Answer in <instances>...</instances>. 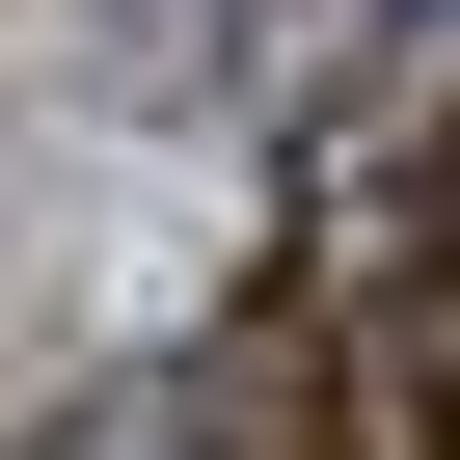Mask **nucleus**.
Returning <instances> with one entry per match:
<instances>
[{"label": "nucleus", "mask_w": 460, "mask_h": 460, "mask_svg": "<svg viewBox=\"0 0 460 460\" xmlns=\"http://www.w3.org/2000/svg\"><path fill=\"white\" fill-rule=\"evenodd\" d=\"M190 460H406V406H379V298L244 271V298L190 325Z\"/></svg>", "instance_id": "f257e3e1"}]
</instances>
